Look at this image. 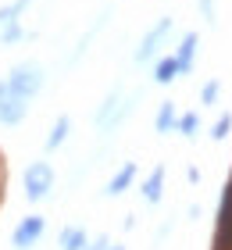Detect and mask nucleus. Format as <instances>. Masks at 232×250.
<instances>
[{
	"label": "nucleus",
	"mask_w": 232,
	"mask_h": 250,
	"mask_svg": "<svg viewBox=\"0 0 232 250\" xmlns=\"http://www.w3.org/2000/svg\"><path fill=\"white\" fill-rule=\"evenodd\" d=\"M139 97H143V89H132V93H125V86H111L107 97H104L100 104H97V111H93V129H97L100 136H114L125 122L132 118Z\"/></svg>",
	"instance_id": "1"
},
{
	"label": "nucleus",
	"mask_w": 232,
	"mask_h": 250,
	"mask_svg": "<svg viewBox=\"0 0 232 250\" xmlns=\"http://www.w3.org/2000/svg\"><path fill=\"white\" fill-rule=\"evenodd\" d=\"M54 186H57V172L54 165L40 157V161H29L25 172H21V193H25L29 204H43L54 197Z\"/></svg>",
	"instance_id": "2"
},
{
	"label": "nucleus",
	"mask_w": 232,
	"mask_h": 250,
	"mask_svg": "<svg viewBox=\"0 0 232 250\" xmlns=\"http://www.w3.org/2000/svg\"><path fill=\"white\" fill-rule=\"evenodd\" d=\"M4 79H7V86L15 89L18 97H25V100H36L46 89V68L40 61H18Z\"/></svg>",
	"instance_id": "3"
},
{
	"label": "nucleus",
	"mask_w": 232,
	"mask_h": 250,
	"mask_svg": "<svg viewBox=\"0 0 232 250\" xmlns=\"http://www.w3.org/2000/svg\"><path fill=\"white\" fill-rule=\"evenodd\" d=\"M171 32H175V18H171V15H161L154 25L139 36L136 50H132V64H150L154 58H161V47L168 43Z\"/></svg>",
	"instance_id": "4"
},
{
	"label": "nucleus",
	"mask_w": 232,
	"mask_h": 250,
	"mask_svg": "<svg viewBox=\"0 0 232 250\" xmlns=\"http://www.w3.org/2000/svg\"><path fill=\"white\" fill-rule=\"evenodd\" d=\"M29 107H32V100L18 97L15 89L7 86V79H0V125H4V129L21 125V122L29 118Z\"/></svg>",
	"instance_id": "5"
},
{
	"label": "nucleus",
	"mask_w": 232,
	"mask_h": 250,
	"mask_svg": "<svg viewBox=\"0 0 232 250\" xmlns=\"http://www.w3.org/2000/svg\"><path fill=\"white\" fill-rule=\"evenodd\" d=\"M43 236H46V218L43 214H25V218H18V225L11 229V247L15 250H32V247H40Z\"/></svg>",
	"instance_id": "6"
},
{
	"label": "nucleus",
	"mask_w": 232,
	"mask_h": 250,
	"mask_svg": "<svg viewBox=\"0 0 232 250\" xmlns=\"http://www.w3.org/2000/svg\"><path fill=\"white\" fill-rule=\"evenodd\" d=\"M196 54H200V32L190 29V32H182V40H179V47H175V61H179V72L182 75H193Z\"/></svg>",
	"instance_id": "7"
},
{
	"label": "nucleus",
	"mask_w": 232,
	"mask_h": 250,
	"mask_svg": "<svg viewBox=\"0 0 232 250\" xmlns=\"http://www.w3.org/2000/svg\"><path fill=\"white\" fill-rule=\"evenodd\" d=\"M136 179H139V165L136 161H125L118 172H114L111 179H107V186H104V197H111V200H118L122 193H129L132 186H136Z\"/></svg>",
	"instance_id": "8"
},
{
	"label": "nucleus",
	"mask_w": 232,
	"mask_h": 250,
	"mask_svg": "<svg viewBox=\"0 0 232 250\" xmlns=\"http://www.w3.org/2000/svg\"><path fill=\"white\" fill-rule=\"evenodd\" d=\"M165 179H168V168H165V165H154V168L147 172V179L139 183V197H143V204L154 208V204L165 200Z\"/></svg>",
	"instance_id": "9"
},
{
	"label": "nucleus",
	"mask_w": 232,
	"mask_h": 250,
	"mask_svg": "<svg viewBox=\"0 0 232 250\" xmlns=\"http://www.w3.org/2000/svg\"><path fill=\"white\" fill-rule=\"evenodd\" d=\"M150 79H154V86H171V83H179L182 72H179L175 54H161V58L150 61Z\"/></svg>",
	"instance_id": "10"
},
{
	"label": "nucleus",
	"mask_w": 232,
	"mask_h": 250,
	"mask_svg": "<svg viewBox=\"0 0 232 250\" xmlns=\"http://www.w3.org/2000/svg\"><path fill=\"white\" fill-rule=\"evenodd\" d=\"M68 136H72V115H57L54 125H50V132H46V140H43V150L46 154H57L68 143Z\"/></svg>",
	"instance_id": "11"
},
{
	"label": "nucleus",
	"mask_w": 232,
	"mask_h": 250,
	"mask_svg": "<svg viewBox=\"0 0 232 250\" xmlns=\"http://www.w3.org/2000/svg\"><path fill=\"white\" fill-rule=\"evenodd\" d=\"M175 125H179L175 100H161V107H157V115H154V132L157 136H171V132H175Z\"/></svg>",
	"instance_id": "12"
},
{
	"label": "nucleus",
	"mask_w": 232,
	"mask_h": 250,
	"mask_svg": "<svg viewBox=\"0 0 232 250\" xmlns=\"http://www.w3.org/2000/svg\"><path fill=\"white\" fill-rule=\"evenodd\" d=\"M86 243H89L86 225H64L57 232V250H86Z\"/></svg>",
	"instance_id": "13"
},
{
	"label": "nucleus",
	"mask_w": 232,
	"mask_h": 250,
	"mask_svg": "<svg viewBox=\"0 0 232 250\" xmlns=\"http://www.w3.org/2000/svg\"><path fill=\"white\" fill-rule=\"evenodd\" d=\"M204 129V122H200V111H179V125H175V132L182 136V140H196Z\"/></svg>",
	"instance_id": "14"
},
{
	"label": "nucleus",
	"mask_w": 232,
	"mask_h": 250,
	"mask_svg": "<svg viewBox=\"0 0 232 250\" xmlns=\"http://www.w3.org/2000/svg\"><path fill=\"white\" fill-rule=\"evenodd\" d=\"M32 7V0H7V4H0V29L7 25V21H21V15Z\"/></svg>",
	"instance_id": "15"
},
{
	"label": "nucleus",
	"mask_w": 232,
	"mask_h": 250,
	"mask_svg": "<svg viewBox=\"0 0 232 250\" xmlns=\"http://www.w3.org/2000/svg\"><path fill=\"white\" fill-rule=\"evenodd\" d=\"M25 36H29V32H25V25H21V21H7V25L0 29V47H18Z\"/></svg>",
	"instance_id": "16"
},
{
	"label": "nucleus",
	"mask_w": 232,
	"mask_h": 250,
	"mask_svg": "<svg viewBox=\"0 0 232 250\" xmlns=\"http://www.w3.org/2000/svg\"><path fill=\"white\" fill-rule=\"evenodd\" d=\"M207 136H211L214 143H225L232 136V111H222V115L214 118V125H211V132H207Z\"/></svg>",
	"instance_id": "17"
},
{
	"label": "nucleus",
	"mask_w": 232,
	"mask_h": 250,
	"mask_svg": "<svg viewBox=\"0 0 232 250\" xmlns=\"http://www.w3.org/2000/svg\"><path fill=\"white\" fill-rule=\"evenodd\" d=\"M218 100H222V79H207L200 86V104L204 107H218Z\"/></svg>",
	"instance_id": "18"
},
{
	"label": "nucleus",
	"mask_w": 232,
	"mask_h": 250,
	"mask_svg": "<svg viewBox=\"0 0 232 250\" xmlns=\"http://www.w3.org/2000/svg\"><path fill=\"white\" fill-rule=\"evenodd\" d=\"M107 243H111V236H107V232H100V236H89L86 250H107Z\"/></svg>",
	"instance_id": "19"
},
{
	"label": "nucleus",
	"mask_w": 232,
	"mask_h": 250,
	"mask_svg": "<svg viewBox=\"0 0 232 250\" xmlns=\"http://www.w3.org/2000/svg\"><path fill=\"white\" fill-rule=\"evenodd\" d=\"M196 7H200L204 21H214V18H218V15H214V0H196Z\"/></svg>",
	"instance_id": "20"
},
{
	"label": "nucleus",
	"mask_w": 232,
	"mask_h": 250,
	"mask_svg": "<svg viewBox=\"0 0 232 250\" xmlns=\"http://www.w3.org/2000/svg\"><path fill=\"white\" fill-rule=\"evenodd\" d=\"M200 168H196V165H190V168H186V183H193V186H200Z\"/></svg>",
	"instance_id": "21"
},
{
	"label": "nucleus",
	"mask_w": 232,
	"mask_h": 250,
	"mask_svg": "<svg viewBox=\"0 0 232 250\" xmlns=\"http://www.w3.org/2000/svg\"><path fill=\"white\" fill-rule=\"evenodd\" d=\"M200 211H204L200 204H190V208H186V218H200Z\"/></svg>",
	"instance_id": "22"
},
{
	"label": "nucleus",
	"mask_w": 232,
	"mask_h": 250,
	"mask_svg": "<svg viewBox=\"0 0 232 250\" xmlns=\"http://www.w3.org/2000/svg\"><path fill=\"white\" fill-rule=\"evenodd\" d=\"M107 250H125V243H114V240H111V243H107Z\"/></svg>",
	"instance_id": "23"
}]
</instances>
